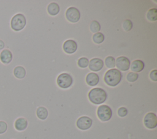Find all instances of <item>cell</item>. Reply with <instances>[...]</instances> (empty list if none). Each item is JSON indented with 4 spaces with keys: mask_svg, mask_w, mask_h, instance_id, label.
Instances as JSON below:
<instances>
[{
    "mask_svg": "<svg viewBox=\"0 0 157 139\" xmlns=\"http://www.w3.org/2000/svg\"><path fill=\"white\" fill-rule=\"evenodd\" d=\"M107 93L102 88H95L90 90L88 93V98L91 102L94 104H101L107 99Z\"/></svg>",
    "mask_w": 157,
    "mask_h": 139,
    "instance_id": "cell-1",
    "label": "cell"
},
{
    "mask_svg": "<svg viewBox=\"0 0 157 139\" xmlns=\"http://www.w3.org/2000/svg\"><path fill=\"white\" fill-rule=\"evenodd\" d=\"M122 74L121 72L116 69H112L109 70L104 75L105 83L110 86H117L121 81Z\"/></svg>",
    "mask_w": 157,
    "mask_h": 139,
    "instance_id": "cell-2",
    "label": "cell"
},
{
    "mask_svg": "<svg viewBox=\"0 0 157 139\" xmlns=\"http://www.w3.org/2000/svg\"><path fill=\"white\" fill-rule=\"evenodd\" d=\"M26 24V18L24 14L18 13L13 15L10 20V26L11 29L15 32L23 30Z\"/></svg>",
    "mask_w": 157,
    "mask_h": 139,
    "instance_id": "cell-3",
    "label": "cell"
},
{
    "mask_svg": "<svg viewBox=\"0 0 157 139\" xmlns=\"http://www.w3.org/2000/svg\"><path fill=\"white\" fill-rule=\"evenodd\" d=\"M97 115L102 121H107L112 118V111L108 105H101L98 108Z\"/></svg>",
    "mask_w": 157,
    "mask_h": 139,
    "instance_id": "cell-4",
    "label": "cell"
},
{
    "mask_svg": "<svg viewBox=\"0 0 157 139\" xmlns=\"http://www.w3.org/2000/svg\"><path fill=\"white\" fill-rule=\"evenodd\" d=\"M73 82L72 77L67 73H61L57 78V84L61 88H67L70 87Z\"/></svg>",
    "mask_w": 157,
    "mask_h": 139,
    "instance_id": "cell-5",
    "label": "cell"
},
{
    "mask_svg": "<svg viewBox=\"0 0 157 139\" xmlns=\"http://www.w3.org/2000/svg\"><path fill=\"white\" fill-rule=\"evenodd\" d=\"M66 17L69 21L72 23H76L80 20V13L77 8L74 7H71L67 9L66 12Z\"/></svg>",
    "mask_w": 157,
    "mask_h": 139,
    "instance_id": "cell-6",
    "label": "cell"
},
{
    "mask_svg": "<svg viewBox=\"0 0 157 139\" xmlns=\"http://www.w3.org/2000/svg\"><path fill=\"white\" fill-rule=\"evenodd\" d=\"M144 122L146 127L148 129H154L157 126V117L156 115L153 113H147L144 119Z\"/></svg>",
    "mask_w": 157,
    "mask_h": 139,
    "instance_id": "cell-7",
    "label": "cell"
},
{
    "mask_svg": "<svg viewBox=\"0 0 157 139\" xmlns=\"http://www.w3.org/2000/svg\"><path fill=\"white\" fill-rule=\"evenodd\" d=\"M92 119L88 116H82L77 121V126L80 130H87L90 129L92 125Z\"/></svg>",
    "mask_w": 157,
    "mask_h": 139,
    "instance_id": "cell-8",
    "label": "cell"
},
{
    "mask_svg": "<svg viewBox=\"0 0 157 139\" xmlns=\"http://www.w3.org/2000/svg\"><path fill=\"white\" fill-rule=\"evenodd\" d=\"M115 64L118 69L123 71H126L130 67V61L125 56L118 57L115 61Z\"/></svg>",
    "mask_w": 157,
    "mask_h": 139,
    "instance_id": "cell-9",
    "label": "cell"
},
{
    "mask_svg": "<svg viewBox=\"0 0 157 139\" xmlns=\"http://www.w3.org/2000/svg\"><path fill=\"white\" fill-rule=\"evenodd\" d=\"M13 59V54L10 50L4 48L0 53V61L4 64H10Z\"/></svg>",
    "mask_w": 157,
    "mask_h": 139,
    "instance_id": "cell-10",
    "label": "cell"
},
{
    "mask_svg": "<svg viewBox=\"0 0 157 139\" xmlns=\"http://www.w3.org/2000/svg\"><path fill=\"white\" fill-rule=\"evenodd\" d=\"M28 121L23 117H20L16 119L13 124L15 129L18 132L24 131L28 127Z\"/></svg>",
    "mask_w": 157,
    "mask_h": 139,
    "instance_id": "cell-11",
    "label": "cell"
},
{
    "mask_svg": "<svg viewBox=\"0 0 157 139\" xmlns=\"http://www.w3.org/2000/svg\"><path fill=\"white\" fill-rule=\"evenodd\" d=\"M63 50L64 51L68 54H72L75 52L77 49V44L75 41L74 40H67L64 42L63 44Z\"/></svg>",
    "mask_w": 157,
    "mask_h": 139,
    "instance_id": "cell-12",
    "label": "cell"
},
{
    "mask_svg": "<svg viewBox=\"0 0 157 139\" xmlns=\"http://www.w3.org/2000/svg\"><path fill=\"white\" fill-rule=\"evenodd\" d=\"M103 66V61L99 58H93L89 62V69L92 71H99L102 69Z\"/></svg>",
    "mask_w": 157,
    "mask_h": 139,
    "instance_id": "cell-13",
    "label": "cell"
},
{
    "mask_svg": "<svg viewBox=\"0 0 157 139\" xmlns=\"http://www.w3.org/2000/svg\"><path fill=\"white\" fill-rule=\"evenodd\" d=\"M13 74L16 78L21 80L26 77V70L23 66H17L13 69Z\"/></svg>",
    "mask_w": 157,
    "mask_h": 139,
    "instance_id": "cell-14",
    "label": "cell"
},
{
    "mask_svg": "<svg viewBox=\"0 0 157 139\" xmlns=\"http://www.w3.org/2000/svg\"><path fill=\"white\" fill-rule=\"evenodd\" d=\"M99 81V77L98 75L96 73L91 72L89 73L86 77V83L90 86H95L96 85Z\"/></svg>",
    "mask_w": 157,
    "mask_h": 139,
    "instance_id": "cell-15",
    "label": "cell"
},
{
    "mask_svg": "<svg viewBox=\"0 0 157 139\" xmlns=\"http://www.w3.org/2000/svg\"><path fill=\"white\" fill-rule=\"evenodd\" d=\"M144 68V63L142 61L137 59L134 61L131 66V69L132 72H141Z\"/></svg>",
    "mask_w": 157,
    "mask_h": 139,
    "instance_id": "cell-16",
    "label": "cell"
},
{
    "mask_svg": "<svg viewBox=\"0 0 157 139\" xmlns=\"http://www.w3.org/2000/svg\"><path fill=\"white\" fill-rule=\"evenodd\" d=\"M47 11L50 15H56L59 12V6L56 2H52L47 7Z\"/></svg>",
    "mask_w": 157,
    "mask_h": 139,
    "instance_id": "cell-17",
    "label": "cell"
},
{
    "mask_svg": "<svg viewBox=\"0 0 157 139\" xmlns=\"http://www.w3.org/2000/svg\"><path fill=\"white\" fill-rule=\"evenodd\" d=\"M36 115L38 118L40 119L44 120L48 116V111L44 107H39L37 108L36 110Z\"/></svg>",
    "mask_w": 157,
    "mask_h": 139,
    "instance_id": "cell-18",
    "label": "cell"
},
{
    "mask_svg": "<svg viewBox=\"0 0 157 139\" xmlns=\"http://www.w3.org/2000/svg\"><path fill=\"white\" fill-rule=\"evenodd\" d=\"M147 17L148 20H149L151 21H154L157 20V10L155 8L150 9L147 13Z\"/></svg>",
    "mask_w": 157,
    "mask_h": 139,
    "instance_id": "cell-19",
    "label": "cell"
},
{
    "mask_svg": "<svg viewBox=\"0 0 157 139\" xmlns=\"http://www.w3.org/2000/svg\"><path fill=\"white\" fill-rule=\"evenodd\" d=\"M104 40V36L101 32H96L93 36V40L97 44L101 43Z\"/></svg>",
    "mask_w": 157,
    "mask_h": 139,
    "instance_id": "cell-20",
    "label": "cell"
},
{
    "mask_svg": "<svg viewBox=\"0 0 157 139\" xmlns=\"http://www.w3.org/2000/svg\"><path fill=\"white\" fill-rule=\"evenodd\" d=\"M90 30L93 32H98L101 29V25L96 20L93 21L90 24Z\"/></svg>",
    "mask_w": 157,
    "mask_h": 139,
    "instance_id": "cell-21",
    "label": "cell"
},
{
    "mask_svg": "<svg viewBox=\"0 0 157 139\" xmlns=\"http://www.w3.org/2000/svg\"><path fill=\"white\" fill-rule=\"evenodd\" d=\"M105 63L108 68H113L115 66V59L112 56H108L105 59Z\"/></svg>",
    "mask_w": 157,
    "mask_h": 139,
    "instance_id": "cell-22",
    "label": "cell"
},
{
    "mask_svg": "<svg viewBox=\"0 0 157 139\" xmlns=\"http://www.w3.org/2000/svg\"><path fill=\"white\" fill-rule=\"evenodd\" d=\"M89 61L88 59L85 57L80 58L78 60V65L81 68H85L88 66Z\"/></svg>",
    "mask_w": 157,
    "mask_h": 139,
    "instance_id": "cell-23",
    "label": "cell"
},
{
    "mask_svg": "<svg viewBox=\"0 0 157 139\" xmlns=\"http://www.w3.org/2000/svg\"><path fill=\"white\" fill-rule=\"evenodd\" d=\"M139 75L137 73L135 72H129L126 76V79L129 82H134L137 80Z\"/></svg>",
    "mask_w": 157,
    "mask_h": 139,
    "instance_id": "cell-24",
    "label": "cell"
},
{
    "mask_svg": "<svg viewBox=\"0 0 157 139\" xmlns=\"http://www.w3.org/2000/svg\"><path fill=\"white\" fill-rule=\"evenodd\" d=\"M123 28L126 31H130L132 28V23L130 20H126L123 23Z\"/></svg>",
    "mask_w": 157,
    "mask_h": 139,
    "instance_id": "cell-25",
    "label": "cell"
},
{
    "mask_svg": "<svg viewBox=\"0 0 157 139\" xmlns=\"http://www.w3.org/2000/svg\"><path fill=\"white\" fill-rule=\"evenodd\" d=\"M7 130V124L3 121H0V135L6 132Z\"/></svg>",
    "mask_w": 157,
    "mask_h": 139,
    "instance_id": "cell-26",
    "label": "cell"
},
{
    "mask_svg": "<svg viewBox=\"0 0 157 139\" xmlns=\"http://www.w3.org/2000/svg\"><path fill=\"white\" fill-rule=\"evenodd\" d=\"M128 110L125 107H120L118 110V115L120 117H124L128 114Z\"/></svg>",
    "mask_w": 157,
    "mask_h": 139,
    "instance_id": "cell-27",
    "label": "cell"
},
{
    "mask_svg": "<svg viewBox=\"0 0 157 139\" xmlns=\"http://www.w3.org/2000/svg\"><path fill=\"white\" fill-rule=\"evenodd\" d=\"M156 73H157V70H152L150 72V78L153 81H157V75H156Z\"/></svg>",
    "mask_w": 157,
    "mask_h": 139,
    "instance_id": "cell-28",
    "label": "cell"
},
{
    "mask_svg": "<svg viewBox=\"0 0 157 139\" xmlns=\"http://www.w3.org/2000/svg\"><path fill=\"white\" fill-rule=\"evenodd\" d=\"M6 48V45H5V43L4 42L3 40H1L0 39V51L2 50L3 49Z\"/></svg>",
    "mask_w": 157,
    "mask_h": 139,
    "instance_id": "cell-29",
    "label": "cell"
}]
</instances>
